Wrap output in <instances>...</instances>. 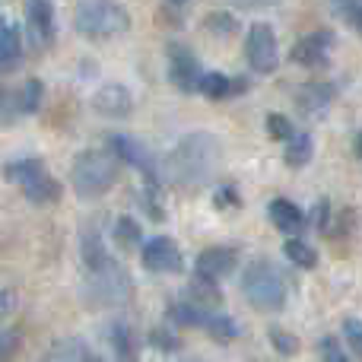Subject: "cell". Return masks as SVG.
I'll return each instance as SVG.
<instances>
[{"instance_id": "cell-35", "label": "cell", "mask_w": 362, "mask_h": 362, "mask_svg": "<svg viewBox=\"0 0 362 362\" xmlns=\"http://www.w3.org/2000/svg\"><path fill=\"white\" fill-rule=\"evenodd\" d=\"M235 19L229 16V13H213L210 19H206V29L213 32V35H226V32H235Z\"/></svg>"}, {"instance_id": "cell-18", "label": "cell", "mask_w": 362, "mask_h": 362, "mask_svg": "<svg viewBox=\"0 0 362 362\" xmlns=\"http://www.w3.org/2000/svg\"><path fill=\"white\" fill-rule=\"evenodd\" d=\"M108 334V344H112L115 356L118 359H134L140 350V337L134 334V327L127 325V321H112V325L105 327Z\"/></svg>"}, {"instance_id": "cell-38", "label": "cell", "mask_w": 362, "mask_h": 362, "mask_svg": "<svg viewBox=\"0 0 362 362\" xmlns=\"http://www.w3.org/2000/svg\"><path fill=\"white\" fill-rule=\"evenodd\" d=\"M19 305V296L13 293V289H0V318H6V315H13Z\"/></svg>"}, {"instance_id": "cell-39", "label": "cell", "mask_w": 362, "mask_h": 362, "mask_svg": "<svg viewBox=\"0 0 362 362\" xmlns=\"http://www.w3.org/2000/svg\"><path fill=\"white\" fill-rule=\"evenodd\" d=\"M235 6H245V10H261V6H270L276 0H232Z\"/></svg>"}, {"instance_id": "cell-29", "label": "cell", "mask_w": 362, "mask_h": 362, "mask_svg": "<svg viewBox=\"0 0 362 362\" xmlns=\"http://www.w3.org/2000/svg\"><path fill=\"white\" fill-rule=\"evenodd\" d=\"M267 134L270 140H289L296 134V127L286 115H267Z\"/></svg>"}, {"instance_id": "cell-25", "label": "cell", "mask_w": 362, "mask_h": 362, "mask_svg": "<svg viewBox=\"0 0 362 362\" xmlns=\"http://www.w3.org/2000/svg\"><path fill=\"white\" fill-rule=\"evenodd\" d=\"M283 255H286L289 261H293L296 267H302V270L318 267V251H315L308 242H302V238H289V242L283 245Z\"/></svg>"}, {"instance_id": "cell-37", "label": "cell", "mask_w": 362, "mask_h": 362, "mask_svg": "<svg viewBox=\"0 0 362 362\" xmlns=\"http://www.w3.org/2000/svg\"><path fill=\"white\" fill-rule=\"evenodd\" d=\"M19 350V334L16 331H0V359L13 356Z\"/></svg>"}, {"instance_id": "cell-10", "label": "cell", "mask_w": 362, "mask_h": 362, "mask_svg": "<svg viewBox=\"0 0 362 362\" xmlns=\"http://www.w3.org/2000/svg\"><path fill=\"white\" fill-rule=\"evenodd\" d=\"M108 150H112L121 163L140 169L150 181L159 175V165H156V159H153V153L144 146V140L131 137V134H108Z\"/></svg>"}, {"instance_id": "cell-1", "label": "cell", "mask_w": 362, "mask_h": 362, "mask_svg": "<svg viewBox=\"0 0 362 362\" xmlns=\"http://www.w3.org/2000/svg\"><path fill=\"white\" fill-rule=\"evenodd\" d=\"M219 156H223V150H219L213 134H206V131L185 134L169 150V156L163 159L159 175L169 181V185H178V187L204 185V181H210V175L216 172Z\"/></svg>"}, {"instance_id": "cell-31", "label": "cell", "mask_w": 362, "mask_h": 362, "mask_svg": "<svg viewBox=\"0 0 362 362\" xmlns=\"http://www.w3.org/2000/svg\"><path fill=\"white\" fill-rule=\"evenodd\" d=\"M318 356L321 359H331V362H346V353L340 350V340L337 337H321L318 340Z\"/></svg>"}, {"instance_id": "cell-24", "label": "cell", "mask_w": 362, "mask_h": 362, "mask_svg": "<svg viewBox=\"0 0 362 362\" xmlns=\"http://www.w3.org/2000/svg\"><path fill=\"white\" fill-rule=\"evenodd\" d=\"M23 57V35L16 25H0V70H13Z\"/></svg>"}, {"instance_id": "cell-3", "label": "cell", "mask_w": 362, "mask_h": 362, "mask_svg": "<svg viewBox=\"0 0 362 362\" xmlns=\"http://www.w3.org/2000/svg\"><path fill=\"white\" fill-rule=\"evenodd\" d=\"M83 296H86V302L95 308H118V305H124V302H131L134 280L124 264H118L112 257V261H105L102 267L86 270Z\"/></svg>"}, {"instance_id": "cell-12", "label": "cell", "mask_w": 362, "mask_h": 362, "mask_svg": "<svg viewBox=\"0 0 362 362\" xmlns=\"http://www.w3.org/2000/svg\"><path fill=\"white\" fill-rule=\"evenodd\" d=\"M89 105H93V112L102 115V118H131L134 95H131V89L121 86V83H105V86H99L93 93Z\"/></svg>"}, {"instance_id": "cell-16", "label": "cell", "mask_w": 362, "mask_h": 362, "mask_svg": "<svg viewBox=\"0 0 362 362\" xmlns=\"http://www.w3.org/2000/svg\"><path fill=\"white\" fill-rule=\"evenodd\" d=\"M267 213H270V223H274L280 232H286V235H299L302 226H305V213H302L299 206H296L293 200H286V197L270 200Z\"/></svg>"}, {"instance_id": "cell-11", "label": "cell", "mask_w": 362, "mask_h": 362, "mask_svg": "<svg viewBox=\"0 0 362 362\" xmlns=\"http://www.w3.org/2000/svg\"><path fill=\"white\" fill-rule=\"evenodd\" d=\"M331 51H334V32L318 29V32L302 35L299 42L293 45L289 57H293V64H299V67H321V64H327Z\"/></svg>"}, {"instance_id": "cell-7", "label": "cell", "mask_w": 362, "mask_h": 362, "mask_svg": "<svg viewBox=\"0 0 362 362\" xmlns=\"http://www.w3.org/2000/svg\"><path fill=\"white\" fill-rule=\"evenodd\" d=\"M245 57H248L255 74H274L280 64V48H276V32L267 23H251L245 35Z\"/></svg>"}, {"instance_id": "cell-8", "label": "cell", "mask_w": 362, "mask_h": 362, "mask_svg": "<svg viewBox=\"0 0 362 362\" xmlns=\"http://www.w3.org/2000/svg\"><path fill=\"white\" fill-rule=\"evenodd\" d=\"M140 261L153 274H181L185 270V255L169 235H153L140 248Z\"/></svg>"}, {"instance_id": "cell-21", "label": "cell", "mask_w": 362, "mask_h": 362, "mask_svg": "<svg viewBox=\"0 0 362 362\" xmlns=\"http://www.w3.org/2000/svg\"><path fill=\"white\" fill-rule=\"evenodd\" d=\"M315 156V140L312 134H293V137L286 140V150H283V163L289 165V169H302V165H308Z\"/></svg>"}, {"instance_id": "cell-14", "label": "cell", "mask_w": 362, "mask_h": 362, "mask_svg": "<svg viewBox=\"0 0 362 362\" xmlns=\"http://www.w3.org/2000/svg\"><path fill=\"white\" fill-rule=\"evenodd\" d=\"M238 264V255L235 248H226V245H213V248H204L197 255V274L200 276H210V280H223V276H229L232 270H235Z\"/></svg>"}, {"instance_id": "cell-2", "label": "cell", "mask_w": 362, "mask_h": 362, "mask_svg": "<svg viewBox=\"0 0 362 362\" xmlns=\"http://www.w3.org/2000/svg\"><path fill=\"white\" fill-rule=\"evenodd\" d=\"M118 163L121 159L112 150H83L70 169V185H74L76 197L95 200L112 191L118 181Z\"/></svg>"}, {"instance_id": "cell-6", "label": "cell", "mask_w": 362, "mask_h": 362, "mask_svg": "<svg viewBox=\"0 0 362 362\" xmlns=\"http://www.w3.org/2000/svg\"><path fill=\"white\" fill-rule=\"evenodd\" d=\"M4 178L10 181V185H16L19 191L25 194V200H32V204L45 206V204H54L57 197H61V181L51 175L48 169H45L42 159H13V163L4 165Z\"/></svg>"}, {"instance_id": "cell-28", "label": "cell", "mask_w": 362, "mask_h": 362, "mask_svg": "<svg viewBox=\"0 0 362 362\" xmlns=\"http://www.w3.org/2000/svg\"><path fill=\"white\" fill-rule=\"evenodd\" d=\"M331 4H334V10L362 35V0H331Z\"/></svg>"}, {"instance_id": "cell-41", "label": "cell", "mask_w": 362, "mask_h": 362, "mask_svg": "<svg viewBox=\"0 0 362 362\" xmlns=\"http://www.w3.org/2000/svg\"><path fill=\"white\" fill-rule=\"evenodd\" d=\"M356 153H359V156H362V134H359V137H356Z\"/></svg>"}, {"instance_id": "cell-9", "label": "cell", "mask_w": 362, "mask_h": 362, "mask_svg": "<svg viewBox=\"0 0 362 362\" xmlns=\"http://www.w3.org/2000/svg\"><path fill=\"white\" fill-rule=\"evenodd\" d=\"M165 57H169V80L175 83L181 93H194V89L200 86V61L197 54H194L187 45L181 42H172L169 48H165Z\"/></svg>"}, {"instance_id": "cell-36", "label": "cell", "mask_w": 362, "mask_h": 362, "mask_svg": "<svg viewBox=\"0 0 362 362\" xmlns=\"http://www.w3.org/2000/svg\"><path fill=\"white\" fill-rule=\"evenodd\" d=\"M213 204H216L219 210H226V206H238V194H235V187H232V185L219 187V191L213 194Z\"/></svg>"}, {"instance_id": "cell-15", "label": "cell", "mask_w": 362, "mask_h": 362, "mask_svg": "<svg viewBox=\"0 0 362 362\" xmlns=\"http://www.w3.org/2000/svg\"><path fill=\"white\" fill-rule=\"evenodd\" d=\"M334 102V86L331 83H305V86L296 93V105L302 115L308 118H321V115L331 108Z\"/></svg>"}, {"instance_id": "cell-32", "label": "cell", "mask_w": 362, "mask_h": 362, "mask_svg": "<svg viewBox=\"0 0 362 362\" xmlns=\"http://www.w3.org/2000/svg\"><path fill=\"white\" fill-rule=\"evenodd\" d=\"M150 344H153V346H159V350H165V353L181 350L178 334H169V331H163V327H156V331L150 334Z\"/></svg>"}, {"instance_id": "cell-27", "label": "cell", "mask_w": 362, "mask_h": 362, "mask_svg": "<svg viewBox=\"0 0 362 362\" xmlns=\"http://www.w3.org/2000/svg\"><path fill=\"white\" fill-rule=\"evenodd\" d=\"M0 112H4L6 121H13L16 115H25L23 86H19V89H0Z\"/></svg>"}, {"instance_id": "cell-22", "label": "cell", "mask_w": 362, "mask_h": 362, "mask_svg": "<svg viewBox=\"0 0 362 362\" xmlns=\"http://www.w3.org/2000/svg\"><path fill=\"white\" fill-rule=\"evenodd\" d=\"M80 255H83V267H86V270H95V267H102L105 261H112V255H108V248H105V242H102L99 229H93V232L86 229V232H83Z\"/></svg>"}, {"instance_id": "cell-17", "label": "cell", "mask_w": 362, "mask_h": 362, "mask_svg": "<svg viewBox=\"0 0 362 362\" xmlns=\"http://www.w3.org/2000/svg\"><path fill=\"white\" fill-rule=\"evenodd\" d=\"M248 89V80H235V76H226V74H216V70H210V74L200 76V86L197 93H204L206 99H229V95H238Z\"/></svg>"}, {"instance_id": "cell-19", "label": "cell", "mask_w": 362, "mask_h": 362, "mask_svg": "<svg viewBox=\"0 0 362 362\" xmlns=\"http://www.w3.org/2000/svg\"><path fill=\"white\" fill-rule=\"evenodd\" d=\"M48 359H61V362H93L99 359V353L80 337H64L54 340V346L48 350Z\"/></svg>"}, {"instance_id": "cell-20", "label": "cell", "mask_w": 362, "mask_h": 362, "mask_svg": "<svg viewBox=\"0 0 362 362\" xmlns=\"http://www.w3.org/2000/svg\"><path fill=\"white\" fill-rule=\"evenodd\" d=\"M219 280H210V276H194L191 286H187V302H194V305L200 308H219L223 305V293L216 289Z\"/></svg>"}, {"instance_id": "cell-26", "label": "cell", "mask_w": 362, "mask_h": 362, "mask_svg": "<svg viewBox=\"0 0 362 362\" xmlns=\"http://www.w3.org/2000/svg\"><path fill=\"white\" fill-rule=\"evenodd\" d=\"M140 238H144V229L137 226V219L134 216H118V223H115V242L127 251V248H137Z\"/></svg>"}, {"instance_id": "cell-13", "label": "cell", "mask_w": 362, "mask_h": 362, "mask_svg": "<svg viewBox=\"0 0 362 362\" xmlns=\"http://www.w3.org/2000/svg\"><path fill=\"white\" fill-rule=\"evenodd\" d=\"M25 32L35 48H48L54 42V6L51 0H25Z\"/></svg>"}, {"instance_id": "cell-5", "label": "cell", "mask_w": 362, "mask_h": 362, "mask_svg": "<svg viewBox=\"0 0 362 362\" xmlns=\"http://www.w3.org/2000/svg\"><path fill=\"white\" fill-rule=\"evenodd\" d=\"M286 280L270 261H255L242 274V296L257 312H280L286 305Z\"/></svg>"}, {"instance_id": "cell-40", "label": "cell", "mask_w": 362, "mask_h": 362, "mask_svg": "<svg viewBox=\"0 0 362 362\" xmlns=\"http://www.w3.org/2000/svg\"><path fill=\"white\" fill-rule=\"evenodd\" d=\"M325 223H327V204L321 200V204L315 206V226H318V229H325Z\"/></svg>"}, {"instance_id": "cell-23", "label": "cell", "mask_w": 362, "mask_h": 362, "mask_svg": "<svg viewBox=\"0 0 362 362\" xmlns=\"http://www.w3.org/2000/svg\"><path fill=\"white\" fill-rule=\"evenodd\" d=\"M200 331H206L216 344H232V340L238 337V325L229 318V315L219 312V308H210V312H206L204 327H200Z\"/></svg>"}, {"instance_id": "cell-34", "label": "cell", "mask_w": 362, "mask_h": 362, "mask_svg": "<svg viewBox=\"0 0 362 362\" xmlns=\"http://www.w3.org/2000/svg\"><path fill=\"white\" fill-rule=\"evenodd\" d=\"M23 102H25V115L38 112V105H42V83L38 80H29L23 86Z\"/></svg>"}, {"instance_id": "cell-4", "label": "cell", "mask_w": 362, "mask_h": 362, "mask_svg": "<svg viewBox=\"0 0 362 362\" xmlns=\"http://www.w3.org/2000/svg\"><path fill=\"white\" fill-rule=\"evenodd\" d=\"M74 25L86 38H115L131 29V13L118 0H80L74 10Z\"/></svg>"}, {"instance_id": "cell-33", "label": "cell", "mask_w": 362, "mask_h": 362, "mask_svg": "<svg viewBox=\"0 0 362 362\" xmlns=\"http://www.w3.org/2000/svg\"><path fill=\"white\" fill-rule=\"evenodd\" d=\"M270 340H274V346L283 353V356H289V353H296V350H299V340H296L293 334L280 331V327H270Z\"/></svg>"}, {"instance_id": "cell-30", "label": "cell", "mask_w": 362, "mask_h": 362, "mask_svg": "<svg viewBox=\"0 0 362 362\" xmlns=\"http://www.w3.org/2000/svg\"><path fill=\"white\" fill-rule=\"evenodd\" d=\"M344 340L350 350L362 359V318H344Z\"/></svg>"}]
</instances>
